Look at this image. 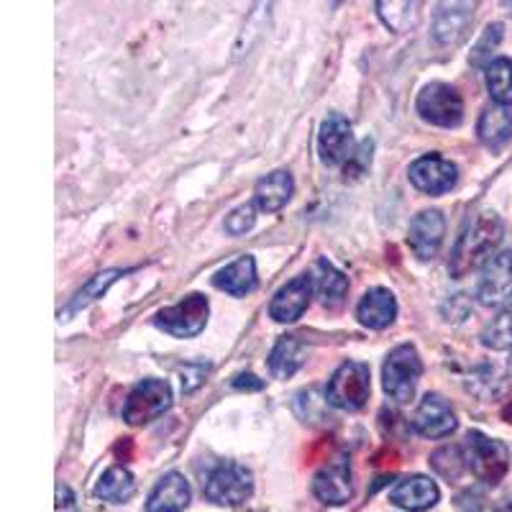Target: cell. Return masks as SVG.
<instances>
[{
	"label": "cell",
	"mask_w": 512,
	"mask_h": 512,
	"mask_svg": "<svg viewBox=\"0 0 512 512\" xmlns=\"http://www.w3.org/2000/svg\"><path fill=\"white\" fill-rule=\"evenodd\" d=\"M233 387H239V390H262L264 382L256 379L254 374H239V377L233 379Z\"/></svg>",
	"instance_id": "e575fe53"
},
{
	"label": "cell",
	"mask_w": 512,
	"mask_h": 512,
	"mask_svg": "<svg viewBox=\"0 0 512 512\" xmlns=\"http://www.w3.org/2000/svg\"><path fill=\"white\" fill-rule=\"evenodd\" d=\"M438 500H441V489L431 477H423V474L400 479L390 492V502L408 512L431 510Z\"/></svg>",
	"instance_id": "2e32d148"
},
{
	"label": "cell",
	"mask_w": 512,
	"mask_h": 512,
	"mask_svg": "<svg viewBox=\"0 0 512 512\" xmlns=\"http://www.w3.org/2000/svg\"><path fill=\"white\" fill-rule=\"evenodd\" d=\"M477 297L487 308H512V251L495 254L484 264L477 282Z\"/></svg>",
	"instance_id": "9c48e42d"
},
{
	"label": "cell",
	"mask_w": 512,
	"mask_h": 512,
	"mask_svg": "<svg viewBox=\"0 0 512 512\" xmlns=\"http://www.w3.org/2000/svg\"><path fill=\"white\" fill-rule=\"evenodd\" d=\"M408 177L425 195H446L448 190H454L456 180H459V169L451 159H443L441 154H425L410 164Z\"/></svg>",
	"instance_id": "30bf717a"
},
{
	"label": "cell",
	"mask_w": 512,
	"mask_h": 512,
	"mask_svg": "<svg viewBox=\"0 0 512 512\" xmlns=\"http://www.w3.org/2000/svg\"><path fill=\"white\" fill-rule=\"evenodd\" d=\"M443 236H446V218H443L441 210H423L410 223L408 244L420 262H431L441 249Z\"/></svg>",
	"instance_id": "5bb4252c"
},
{
	"label": "cell",
	"mask_w": 512,
	"mask_h": 512,
	"mask_svg": "<svg viewBox=\"0 0 512 512\" xmlns=\"http://www.w3.org/2000/svg\"><path fill=\"white\" fill-rule=\"evenodd\" d=\"M254 223H256V208L251 203H246L228 213L223 228H226L228 236H244L246 231L254 228Z\"/></svg>",
	"instance_id": "1f68e13d"
},
{
	"label": "cell",
	"mask_w": 512,
	"mask_h": 512,
	"mask_svg": "<svg viewBox=\"0 0 512 512\" xmlns=\"http://www.w3.org/2000/svg\"><path fill=\"white\" fill-rule=\"evenodd\" d=\"M431 466L438 477L456 482L466 469V456L464 446H441L431 454Z\"/></svg>",
	"instance_id": "f1b7e54d"
},
{
	"label": "cell",
	"mask_w": 512,
	"mask_h": 512,
	"mask_svg": "<svg viewBox=\"0 0 512 512\" xmlns=\"http://www.w3.org/2000/svg\"><path fill=\"white\" fill-rule=\"evenodd\" d=\"M502 236H505V226H502L500 216L492 213V210L469 218L454 246L451 264H448L456 280L477 269L482 262L487 264L492 259V251L500 246Z\"/></svg>",
	"instance_id": "6da1fadb"
},
{
	"label": "cell",
	"mask_w": 512,
	"mask_h": 512,
	"mask_svg": "<svg viewBox=\"0 0 512 512\" xmlns=\"http://www.w3.org/2000/svg\"><path fill=\"white\" fill-rule=\"evenodd\" d=\"M456 413L451 410L446 400L436 392H428V395L420 400L418 410H415L413 428L423 438H431V441H438V438H446L456 431Z\"/></svg>",
	"instance_id": "8fae6325"
},
{
	"label": "cell",
	"mask_w": 512,
	"mask_h": 512,
	"mask_svg": "<svg viewBox=\"0 0 512 512\" xmlns=\"http://www.w3.org/2000/svg\"><path fill=\"white\" fill-rule=\"evenodd\" d=\"M313 295L315 287L310 274H300V277H295V280H290L285 287L274 292L272 303H269V315L277 323H295L297 318H303Z\"/></svg>",
	"instance_id": "4fadbf2b"
},
{
	"label": "cell",
	"mask_w": 512,
	"mask_h": 512,
	"mask_svg": "<svg viewBox=\"0 0 512 512\" xmlns=\"http://www.w3.org/2000/svg\"><path fill=\"white\" fill-rule=\"evenodd\" d=\"M313 495L326 505H346L354 495L351 484V464L346 459H336L328 466H323L313 477Z\"/></svg>",
	"instance_id": "9a60e30c"
},
{
	"label": "cell",
	"mask_w": 512,
	"mask_h": 512,
	"mask_svg": "<svg viewBox=\"0 0 512 512\" xmlns=\"http://www.w3.org/2000/svg\"><path fill=\"white\" fill-rule=\"evenodd\" d=\"M369 392H372V374L367 364L361 361H344L333 372L326 387V402L346 413H356L367 405Z\"/></svg>",
	"instance_id": "3957f363"
},
{
	"label": "cell",
	"mask_w": 512,
	"mask_h": 512,
	"mask_svg": "<svg viewBox=\"0 0 512 512\" xmlns=\"http://www.w3.org/2000/svg\"><path fill=\"white\" fill-rule=\"evenodd\" d=\"M172 408V390L164 379H144L131 390L123 405V420L128 425H146Z\"/></svg>",
	"instance_id": "ba28073f"
},
{
	"label": "cell",
	"mask_w": 512,
	"mask_h": 512,
	"mask_svg": "<svg viewBox=\"0 0 512 512\" xmlns=\"http://www.w3.org/2000/svg\"><path fill=\"white\" fill-rule=\"evenodd\" d=\"M420 374H423V361H420L418 349L413 344H402L392 349L384 359L382 384L384 392L395 402H410L418 390Z\"/></svg>",
	"instance_id": "277c9868"
},
{
	"label": "cell",
	"mask_w": 512,
	"mask_h": 512,
	"mask_svg": "<svg viewBox=\"0 0 512 512\" xmlns=\"http://www.w3.org/2000/svg\"><path fill=\"white\" fill-rule=\"evenodd\" d=\"M507 387V374L500 367H479L477 372L469 374V392H474L482 400H492V397H500Z\"/></svg>",
	"instance_id": "83f0119b"
},
{
	"label": "cell",
	"mask_w": 512,
	"mask_h": 512,
	"mask_svg": "<svg viewBox=\"0 0 512 512\" xmlns=\"http://www.w3.org/2000/svg\"><path fill=\"white\" fill-rule=\"evenodd\" d=\"M308 274L310 280H313V287L318 292L323 308L336 310L344 305L346 292H349V280L344 277V272H338L328 259H318Z\"/></svg>",
	"instance_id": "ffe728a7"
},
{
	"label": "cell",
	"mask_w": 512,
	"mask_h": 512,
	"mask_svg": "<svg viewBox=\"0 0 512 512\" xmlns=\"http://www.w3.org/2000/svg\"><path fill=\"white\" fill-rule=\"evenodd\" d=\"M308 359V346L297 336H282L269 354V372L277 379H287L303 367Z\"/></svg>",
	"instance_id": "cb8c5ba5"
},
{
	"label": "cell",
	"mask_w": 512,
	"mask_h": 512,
	"mask_svg": "<svg viewBox=\"0 0 512 512\" xmlns=\"http://www.w3.org/2000/svg\"><path fill=\"white\" fill-rule=\"evenodd\" d=\"M413 8H418L415 3H377V11L382 16V21L390 26L392 31H402L405 24L410 21V13Z\"/></svg>",
	"instance_id": "d6a6232c"
},
{
	"label": "cell",
	"mask_w": 512,
	"mask_h": 512,
	"mask_svg": "<svg viewBox=\"0 0 512 512\" xmlns=\"http://www.w3.org/2000/svg\"><path fill=\"white\" fill-rule=\"evenodd\" d=\"M477 136L487 149L500 152L502 146L510 144L512 139V111L505 105H489L484 108L477 123Z\"/></svg>",
	"instance_id": "7402d4cb"
},
{
	"label": "cell",
	"mask_w": 512,
	"mask_h": 512,
	"mask_svg": "<svg viewBox=\"0 0 512 512\" xmlns=\"http://www.w3.org/2000/svg\"><path fill=\"white\" fill-rule=\"evenodd\" d=\"M190 484L180 472L164 474L146 500V512H182L190 505Z\"/></svg>",
	"instance_id": "d6986e66"
},
{
	"label": "cell",
	"mask_w": 512,
	"mask_h": 512,
	"mask_svg": "<svg viewBox=\"0 0 512 512\" xmlns=\"http://www.w3.org/2000/svg\"><path fill=\"white\" fill-rule=\"evenodd\" d=\"M292 192H295V182L287 169H277L272 175L262 177L254 187V205L264 213H277V210L285 208L292 200Z\"/></svg>",
	"instance_id": "44dd1931"
},
{
	"label": "cell",
	"mask_w": 512,
	"mask_h": 512,
	"mask_svg": "<svg viewBox=\"0 0 512 512\" xmlns=\"http://www.w3.org/2000/svg\"><path fill=\"white\" fill-rule=\"evenodd\" d=\"M418 108L420 118L431 126L454 128L459 126L464 118V100H461L459 90L446 85V82H431L418 93Z\"/></svg>",
	"instance_id": "52a82bcc"
},
{
	"label": "cell",
	"mask_w": 512,
	"mask_h": 512,
	"mask_svg": "<svg viewBox=\"0 0 512 512\" xmlns=\"http://www.w3.org/2000/svg\"><path fill=\"white\" fill-rule=\"evenodd\" d=\"M121 274H126V272H121V269H105V272H100V274H95V277H90V280L85 282V285H82L80 290L75 292V295H72V300H70V303H67V308L59 310V320H70L72 315L80 313L82 308H88V305L93 303V300L103 297V292L108 290V287H111L113 282H116L118 277H121Z\"/></svg>",
	"instance_id": "d4e9b609"
},
{
	"label": "cell",
	"mask_w": 512,
	"mask_h": 512,
	"mask_svg": "<svg viewBox=\"0 0 512 512\" xmlns=\"http://www.w3.org/2000/svg\"><path fill=\"white\" fill-rule=\"evenodd\" d=\"M356 318L361 326L372 328V331H382V328L392 326L397 318V300L387 287H372L364 292V297L356 305Z\"/></svg>",
	"instance_id": "ac0fdd59"
},
{
	"label": "cell",
	"mask_w": 512,
	"mask_h": 512,
	"mask_svg": "<svg viewBox=\"0 0 512 512\" xmlns=\"http://www.w3.org/2000/svg\"><path fill=\"white\" fill-rule=\"evenodd\" d=\"M213 285L233 297H244V295H249V292H254L256 290L254 256H249V254L239 256V259L228 264V267L218 269V272L213 274Z\"/></svg>",
	"instance_id": "603a6c76"
},
{
	"label": "cell",
	"mask_w": 512,
	"mask_h": 512,
	"mask_svg": "<svg viewBox=\"0 0 512 512\" xmlns=\"http://www.w3.org/2000/svg\"><path fill=\"white\" fill-rule=\"evenodd\" d=\"M482 346L492 351H510L512 349V313L502 310L482 328Z\"/></svg>",
	"instance_id": "f546056e"
},
{
	"label": "cell",
	"mask_w": 512,
	"mask_h": 512,
	"mask_svg": "<svg viewBox=\"0 0 512 512\" xmlns=\"http://www.w3.org/2000/svg\"><path fill=\"white\" fill-rule=\"evenodd\" d=\"M500 41H502V24H489L487 29H484L482 39L477 41V47H474V52H472L474 67H489V64L495 62V59H492V54L497 52Z\"/></svg>",
	"instance_id": "4dcf8cb0"
},
{
	"label": "cell",
	"mask_w": 512,
	"mask_h": 512,
	"mask_svg": "<svg viewBox=\"0 0 512 512\" xmlns=\"http://www.w3.org/2000/svg\"><path fill=\"white\" fill-rule=\"evenodd\" d=\"M487 90L495 105H512V59L497 57L487 67Z\"/></svg>",
	"instance_id": "4316f807"
},
{
	"label": "cell",
	"mask_w": 512,
	"mask_h": 512,
	"mask_svg": "<svg viewBox=\"0 0 512 512\" xmlns=\"http://www.w3.org/2000/svg\"><path fill=\"white\" fill-rule=\"evenodd\" d=\"M136 482L134 474L123 469V466H111L108 472H103V477L95 484V495L105 502H126L128 497L134 495Z\"/></svg>",
	"instance_id": "484cf974"
},
{
	"label": "cell",
	"mask_w": 512,
	"mask_h": 512,
	"mask_svg": "<svg viewBox=\"0 0 512 512\" xmlns=\"http://www.w3.org/2000/svg\"><path fill=\"white\" fill-rule=\"evenodd\" d=\"M251 492H254V474L236 461L218 464L203 487L205 500L221 507L244 505Z\"/></svg>",
	"instance_id": "5b68a950"
},
{
	"label": "cell",
	"mask_w": 512,
	"mask_h": 512,
	"mask_svg": "<svg viewBox=\"0 0 512 512\" xmlns=\"http://www.w3.org/2000/svg\"><path fill=\"white\" fill-rule=\"evenodd\" d=\"M351 141H354V134H351L349 118H344L341 113H328V118H323L318 131L320 162L328 164V167L349 162Z\"/></svg>",
	"instance_id": "7c38bea8"
},
{
	"label": "cell",
	"mask_w": 512,
	"mask_h": 512,
	"mask_svg": "<svg viewBox=\"0 0 512 512\" xmlns=\"http://www.w3.org/2000/svg\"><path fill=\"white\" fill-rule=\"evenodd\" d=\"M466 469L479 479V482L495 487L505 479L510 469V448L497 438L484 436L482 431H469L464 441Z\"/></svg>",
	"instance_id": "7a4b0ae2"
},
{
	"label": "cell",
	"mask_w": 512,
	"mask_h": 512,
	"mask_svg": "<svg viewBox=\"0 0 512 512\" xmlns=\"http://www.w3.org/2000/svg\"><path fill=\"white\" fill-rule=\"evenodd\" d=\"M474 6L469 3H441L433 18V39L443 47L448 44H459L472 26Z\"/></svg>",
	"instance_id": "e0dca14e"
},
{
	"label": "cell",
	"mask_w": 512,
	"mask_h": 512,
	"mask_svg": "<svg viewBox=\"0 0 512 512\" xmlns=\"http://www.w3.org/2000/svg\"><path fill=\"white\" fill-rule=\"evenodd\" d=\"M469 512H484V510L479 505H472V507H469Z\"/></svg>",
	"instance_id": "d590c367"
},
{
	"label": "cell",
	"mask_w": 512,
	"mask_h": 512,
	"mask_svg": "<svg viewBox=\"0 0 512 512\" xmlns=\"http://www.w3.org/2000/svg\"><path fill=\"white\" fill-rule=\"evenodd\" d=\"M372 152H374V141L367 139L361 141L359 149H356L354 154L349 157V162H346V180H354V177H361L367 175L369 167H372Z\"/></svg>",
	"instance_id": "836d02e7"
},
{
	"label": "cell",
	"mask_w": 512,
	"mask_h": 512,
	"mask_svg": "<svg viewBox=\"0 0 512 512\" xmlns=\"http://www.w3.org/2000/svg\"><path fill=\"white\" fill-rule=\"evenodd\" d=\"M208 313V297L200 295V292H192V295H187L185 300H180L177 305H169V308L159 310V313L154 315V326L175 338H192L198 336L205 328Z\"/></svg>",
	"instance_id": "8992f818"
}]
</instances>
